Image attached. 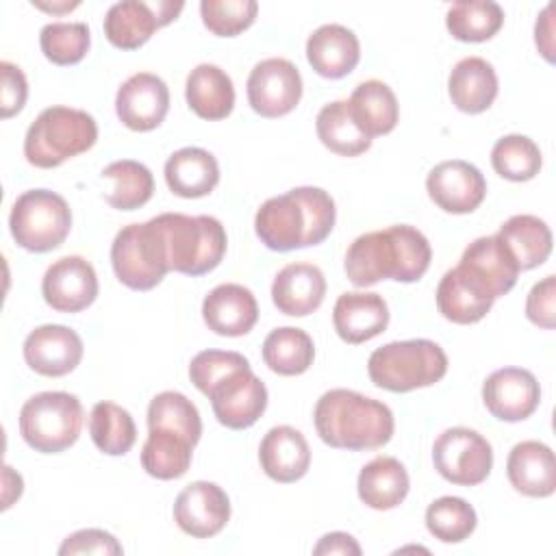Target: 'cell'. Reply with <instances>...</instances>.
Returning <instances> with one entry per match:
<instances>
[{
	"label": "cell",
	"instance_id": "46",
	"mask_svg": "<svg viewBox=\"0 0 556 556\" xmlns=\"http://www.w3.org/2000/svg\"><path fill=\"white\" fill-rule=\"evenodd\" d=\"M528 319L545 330H552L556 324V276L549 274L536 282L526 298Z\"/></svg>",
	"mask_w": 556,
	"mask_h": 556
},
{
	"label": "cell",
	"instance_id": "6",
	"mask_svg": "<svg viewBox=\"0 0 556 556\" xmlns=\"http://www.w3.org/2000/svg\"><path fill=\"white\" fill-rule=\"evenodd\" d=\"M367 374L384 391L408 393L439 382L447 374V356L430 339L391 341L371 352Z\"/></svg>",
	"mask_w": 556,
	"mask_h": 556
},
{
	"label": "cell",
	"instance_id": "11",
	"mask_svg": "<svg viewBox=\"0 0 556 556\" xmlns=\"http://www.w3.org/2000/svg\"><path fill=\"white\" fill-rule=\"evenodd\" d=\"M213 406L217 421L230 430H245L258 421L267 408L265 382L250 363L230 369L202 391Z\"/></svg>",
	"mask_w": 556,
	"mask_h": 556
},
{
	"label": "cell",
	"instance_id": "20",
	"mask_svg": "<svg viewBox=\"0 0 556 556\" xmlns=\"http://www.w3.org/2000/svg\"><path fill=\"white\" fill-rule=\"evenodd\" d=\"M458 267H463L493 300L506 295L517 285L519 276L513 254L497 235L471 241L465 248Z\"/></svg>",
	"mask_w": 556,
	"mask_h": 556
},
{
	"label": "cell",
	"instance_id": "29",
	"mask_svg": "<svg viewBox=\"0 0 556 556\" xmlns=\"http://www.w3.org/2000/svg\"><path fill=\"white\" fill-rule=\"evenodd\" d=\"M185 98L198 117L217 122L232 113L235 85L219 65L200 63L187 76Z\"/></svg>",
	"mask_w": 556,
	"mask_h": 556
},
{
	"label": "cell",
	"instance_id": "24",
	"mask_svg": "<svg viewBox=\"0 0 556 556\" xmlns=\"http://www.w3.org/2000/svg\"><path fill=\"white\" fill-rule=\"evenodd\" d=\"M258 460L271 480L289 484L306 476L311 467V447L300 430L291 426H274L261 441Z\"/></svg>",
	"mask_w": 556,
	"mask_h": 556
},
{
	"label": "cell",
	"instance_id": "15",
	"mask_svg": "<svg viewBox=\"0 0 556 556\" xmlns=\"http://www.w3.org/2000/svg\"><path fill=\"white\" fill-rule=\"evenodd\" d=\"M426 191L441 211L465 215L482 204L486 195V180L476 165L452 159L428 172Z\"/></svg>",
	"mask_w": 556,
	"mask_h": 556
},
{
	"label": "cell",
	"instance_id": "18",
	"mask_svg": "<svg viewBox=\"0 0 556 556\" xmlns=\"http://www.w3.org/2000/svg\"><path fill=\"white\" fill-rule=\"evenodd\" d=\"M482 402L500 421H523L539 408L541 387L532 371L502 367L484 380Z\"/></svg>",
	"mask_w": 556,
	"mask_h": 556
},
{
	"label": "cell",
	"instance_id": "36",
	"mask_svg": "<svg viewBox=\"0 0 556 556\" xmlns=\"http://www.w3.org/2000/svg\"><path fill=\"white\" fill-rule=\"evenodd\" d=\"M315 358V345L306 330L282 326L263 341V361L278 376H300Z\"/></svg>",
	"mask_w": 556,
	"mask_h": 556
},
{
	"label": "cell",
	"instance_id": "16",
	"mask_svg": "<svg viewBox=\"0 0 556 556\" xmlns=\"http://www.w3.org/2000/svg\"><path fill=\"white\" fill-rule=\"evenodd\" d=\"M41 293L46 304L59 313L85 311L98 298L96 269L83 256H63L46 269Z\"/></svg>",
	"mask_w": 556,
	"mask_h": 556
},
{
	"label": "cell",
	"instance_id": "27",
	"mask_svg": "<svg viewBox=\"0 0 556 556\" xmlns=\"http://www.w3.org/2000/svg\"><path fill=\"white\" fill-rule=\"evenodd\" d=\"M493 298L463 269L452 267L443 274L437 287V308L454 324H476L493 306Z\"/></svg>",
	"mask_w": 556,
	"mask_h": 556
},
{
	"label": "cell",
	"instance_id": "3",
	"mask_svg": "<svg viewBox=\"0 0 556 556\" xmlns=\"http://www.w3.org/2000/svg\"><path fill=\"white\" fill-rule=\"evenodd\" d=\"M319 439L337 450H378L387 445L395 430L391 408L374 397L350 389L326 391L313 413Z\"/></svg>",
	"mask_w": 556,
	"mask_h": 556
},
{
	"label": "cell",
	"instance_id": "26",
	"mask_svg": "<svg viewBox=\"0 0 556 556\" xmlns=\"http://www.w3.org/2000/svg\"><path fill=\"white\" fill-rule=\"evenodd\" d=\"M506 473L521 495L549 497L556 491L554 452L541 441L517 443L508 454Z\"/></svg>",
	"mask_w": 556,
	"mask_h": 556
},
{
	"label": "cell",
	"instance_id": "10",
	"mask_svg": "<svg viewBox=\"0 0 556 556\" xmlns=\"http://www.w3.org/2000/svg\"><path fill=\"white\" fill-rule=\"evenodd\" d=\"M434 469L452 484L476 486L493 469V447L476 430L456 426L443 430L432 445Z\"/></svg>",
	"mask_w": 556,
	"mask_h": 556
},
{
	"label": "cell",
	"instance_id": "50",
	"mask_svg": "<svg viewBox=\"0 0 556 556\" xmlns=\"http://www.w3.org/2000/svg\"><path fill=\"white\" fill-rule=\"evenodd\" d=\"M37 9L43 11H52V13H61V11H72L78 7V2H63V4H43V2H33Z\"/></svg>",
	"mask_w": 556,
	"mask_h": 556
},
{
	"label": "cell",
	"instance_id": "44",
	"mask_svg": "<svg viewBox=\"0 0 556 556\" xmlns=\"http://www.w3.org/2000/svg\"><path fill=\"white\" fill-rule=\"evenodd\" d=\"M258 4L254 0H202V24L217 37H237L256 20Z\"/></svg>",
	"mask_w": 556,
	"mask_h": 556
},
{
	"label": "cell",
	"instance_id": "12",
	"mask_svg": "<svg viewBox=\"0 0 556 556\" xmlns=\"http://www.w3.org/2000/svg\"><path fill=\"white\" fill-rule=\"evenodd\" d=\"M245 87L252 111L269 119L291 113L302 98V76L298 67L282 56L258 61Z\"/></svg>",
	"mask_w": 556,
	"mask_h": 556
},
{
	"label": "cell",
	"instance_id": "35",
	"mask_svg": "<svg viewBox=\"0 0 556 556\" xmlns=\"http://www.w3.org/2000/svg\"><path fill=\"white\" fill-rule=\"evenodd\" d=\"M102 178L111 182V187L104 191V200L117 211H135L154 193L152 172L132 159L109 163L102 169Z\"/></svg>",
	"mask_w": 556,
	"mask_h": 556
},
{
	"label": "cell",
	"instance_id": "47",
	"mask_svg": "<svg viewBox=\"0 0 556 556\" xmlns=\"http://www.w3.org/2000/svg\"><path fill=\"white\" fill-rule=\"evenodd\" d=\"M0 76H2L0 115H2V119H9L24 109L26 98H28V83H26L24 72L9 61L0 63Z\"/></svg>",
	"mask_w": 556,
	"mask_h": 556
},
{
	"label": "cell",
	"instance_id": "13",
	"mask_svg": "<svg viewBox=\"0 0 556 556\" xmlns=\"http://www.w3.org/2000/svg\"><path fill=\"white\" fill-rule=\"evenodd\" d=\"M182 7V2L169 0L115 2L104 17V35L109 43L119 50H137L154 35V30L174 22Z\"/></svg>",
	"mask_w": 556,
	"mask_h": 556
},
{
	"label": "cell",
	"instance_id": "19",
	"mask_svg": "<svg viewBox=\"0 0 556 556\" xmlns=\"http://www.w3.org/2000/svg\"><path fill=\"white\" fill-rule=\"evenodd\" d=\"M83 339L76 330L61 324H46L24 339L26 365L48 378H61L74 371L83 358Z\"/></svg>",
	"mask_w": 556,
	"mask_h": 556
},
{
	"label": "cell",
	"instance_id": "30",
	"mask_svg": "<svg viewBox=\"0 0 556 556\" xmlns=\"http://www.w3.org/2000/svg\"><path fill=\"white\" fill-rule=\"evenodd\" d=\"M165 182L180 198L208 195L219 182L217 159L204 148H180L165 161Z\"/></svg>",
	"mask_w": 556,
	"mask_h": 556
},
{
	"label": "cell",
	"instance_id": "4",
	"mask_svg": "<svg viewBox=\"0 0 556 556\" xmlns=\"http://www.w3.org/2000/svg\"><path fill=\"white\" fill-rule=\"evenodd\" d=\"M96 139L98 124L87 111L48 106L26 130L24 156L39 169H52L93 148Z\"/></svg>",
	"mask_w": 556,
	"mask_h": 556
},
{
	"label": "cell",
	"instance_id": "2",
	"mask_svg": "<svg viewBox=\"0 0 556 556\" xmlns=\"http://www.w3.org/2000/svg\"><path fill=\"white\" fill-rule=\"evenodd\" d=\"M334 200L321 187H295L261 204L254 230L274 252H291L321 243L334 228Z\"/></svg>",
	"mask_w": 556,
	"mask_h": 556
},
{
	"label": "cell",
	"instance_id": "22",
	"mask_svg": "<svg viewBox=\"0 0 556 556\" xmlns=\"http://www.w3.org/2000/svg\"><path fill=\"white\" fill-rule=\"evenodd\" d=\"M332 324L345 343L358 345L387 330L389 306L380 293L345 291L334 302Z\"/></svg>",
	"mask_w": 556,
	"mask_h": 556
},
{
	"label": "cell",
	"instance_id": "8",
	"mask_svg": "<svg viewBox=\"0 0 556 556\" xmlns=\"http://www.w3.org/2000/svg\"><path fill=\"white\" fill-rule=\"evenodd\" d=\"M111 265L122 285L132 291L154 289L169 271L167 248L156 219L124 226L111 245Z\"/></svg>",
	"mask_w": 556,
	"mask_h": 556
},
{
	"label": "cell",
	"instance_id": "23",
	"mask_svg": "<svg viewBox=\"0 0 556 556\" xmlns=\"http://www.w3.org/2000/svg\"><path fill=\"white\" fill-rule=\"evenodd\" d=\"M326 295L324 271L313 263H289L271 282L274 306L291 317H306L317 311Z\"/></svg>",
	"mask_w": 556,
	"mask_h": 556
},
{
	"label": "cell",
	"instance_id": "9",
	"mask_svg": "<svg viewBox=\"0 0 556 556\" xmlns=\"http://www.w3.org/2000/svg\"><path fill=\"white\" fill-rule=\"evenodd\" d=\"M9 228L20 248L28 252H50L67 239L72 230V211L59 193L50 189H30L13 202Z\"/></svg>",
	"mask_w": 556,
	"mask_h": 556
},
{
	"label": "cell",
	"instance_id": "39",
	"mask_svg": "<svg viewBox=\"0 0 556 556\" xmlns=\"http://www.w3.org/2000/svg\"><path fill=\"white\" fill-rule=\"evenodd\" d=\"M89 434L100 452L124 456L137 441V426L126 408L113 402H98L89 415Z\"/></svg>",
	"mask_w": 556,
	"mask_h": 556
},
{
	"label": "cell",
	"instance_id": "14",
	"mask_svg": "<svg viewBox=\"0 0 556 556\" xmlns=\"http://www.w3.org/2000/svg\"><path fill=\"white\" fill-rule=\"evenodd\" d=\"M230 519V500L226 491L208 480L187 484L174 502L176 526L193 539H211L224 530Z\"/></svg>",
	"mask_w": 556,
	"mask_h": 556
},
{
	"label": "cell",
	"instance_id": "25",
	"mask_svg": "<svg viewBox=\"0 0 556 556\" xmlns=\"http://www.w3.org/2000/svg\"><path fill=\"white\" fill-rule=\"evenodd\" d=\"M306 59L324 78H343L361 61L358 37L341 24H324L306 39Z\"/></svg>",
	"mask_w": 556,
	"mask_h": 556
},
{
	"label": "cell",
	"instance_id": "40",
	"mask_svg": "<svg viewBox=\"0 0 556 556\" xmlns=\"http://www.w3.org/2000/svg\"><path fill=\"white\" fill-rule=\"evenodd\" d=\"M148 430H169L185 437L191 445H198L202 419L187 395L178 391H163L154 395L148 406Z\"/></svg>",
	"mask_w": 556,
	"mask_h": 556
},
{
	"label": "cell",
	"instance_id": "49",
	"mask_svg": "<svg viewBox=\"0 0 556 556\" xmlns=\"http://www.w3.org/2000/svg\"><path fill=\"white\" fill-rule=\"evenodd\" d=\"M552 13H554V4H547L539 20H536V26H534V41H536V48L539 52L545 56V61L554 63V20H552Z\"/></svg>",
	"mask_w": 556,
	"mask_h": 556
},
{
	"label": "cell",
	"instance_id": "1",
	"mask_svg": "<svg viewBox=\"0 0 556 556\" xmlns=\"http://www.w3.org/2000/svg\"><path fill=\"white\" fill-rule=\"evenodd\" d=\"M432 261V248L421 230L395 224L356 237L345 252V274L354 287H371L380 280L415 282Z\"/></svg>",
	"mask_w": 556,
	"mask_h": 556
},
{
	"label": "cell",
	"instance_id": "28",
	"mask_svg": "<svg viewBox=\"0 0 556 556\" xmlns=\"http://www.w3.org/2000/svg\"><path fill=\"white\" fill-rule=\"evenodd\" d=\"M447 93L458 111L482 113L497 98V74L482 56H465L450 72Z\"/></svg>",
	"mask_w": 556,
	"mask_h": 556
},
{
	"label": "cell",
	"instance_id": "31",
	"mask_svg": "<svg viewBox=\"0 0 556 556\" xmlns=\"http://www.w3.org/2000/svg\"><path fill=\"white\" fill-rule=\"evenodd\" d=\"M358 497L374 510H391L404 502L410 489L406 467L393 456H376L369 460L356 480Z\"/></svg>",
	"mask_w": 556,
	"mask_h": 556
},
{
	"label": "cell",
	"instance_id": "38",
	"mask_svg": "<svg viewBox=\"0 0 556 556\" xmlns=\"http://www.w3.org/2000/svg\"><path fill=\"white\" fill-rule=\"evenodd\" d=\"M504 24V9L491 0H460L447 9L445 26L458 41L480 43L491 39Z\"/></svg>",
	"mask_w": 556,
	"mask_h": 556
},
{
	"label": "cell",
	"instance_id": "32",
	"mask_svg": "<svg viewBox=\"0 0 556 556\" xmlns=\"http://www.w3.org/2000/svg\"><path fill=\"white\" fill-rule=\"evenodd\" d=\"M495 235L513 254L519 271L543 265L552 252V230L536 215H513Z\"/></svg>",
	"mask_w": 556,
	"mask_h": 556
},
{
	"label": "cell",
	"instance_id": "7",
	"mask_svg": "<svg viewBox=\"0 0 556 556\" xmlns=\"http://www.w3.org/2000/svg\"><path fill=\"white\" fill-rule=\"evenodd\" d=\"M83 428V404L65 391L28 397L20 410V434L41 454H59L76 443Z\"/></svg>",
	"mask_w": 556,
	"mask_h": 556
},
{
	"label": "cell",
	"instance_id": "42",
	"mask_svg": "<svg viewBox=\"0 0 556 556\" xmlns=\"http://www.w3.org/2000/svg\"><path fill=\"white\" fill-rule=\"evenodd\" d=\"M493 169L513 182L530 180L539 174L543 159L539 146L526 135H504L491 150Z\"/></svg>",
	"mask_w": 556,
	"mask_h": 556
},
{
	"label": "cell",
	"instance_id": "5",
	"mask_svg": "<svg viewBox=\"0 0 556 556\" xmlns=\"http://www.w3.org/2000/svg\"><path fill=\"white\" fill-rule=\"evenodd\" d=\"M154 219L165 239L169 271L202 276L222 263L228 239L217 217L161 213Z\"/></svg>",
	"mask_w": 556,
	"mask_h": 556
},
{
	"label": "cell",
	"instance_id": "48",
	"mask_svg": "<svg viewBox=\"0 0 556 556\" xmlns=\"http://www.w3.org/2000/svg\"><path fill=\"white\" fill-rule=\"evenodd\" d=\"M313 554H317V556H321V554H348V556L352 554V556H358L361 545L348 532H330V534H324L319 539V543L313 547Z\"/></svg>",
	"mask_w": 556,
	"mask_h": 556
},
{
	"label": "cell",
	"instance_id": "37",
	"mask_svg": "<svg viewBox=\"0 0 556 556\" xmlns=\"http://www.w3.org/2000/svg\"><path fill=\"white\" fill-rule=\"evenodd\" d=\"M193 447L176 432L150 430L141 447V467L156 480H176L187 473Z\"/></svg>",
	"mask_w": 556,
	"mask_h": 556
},
{
	"label": "cell",
	"instance_id": "45",
	"mask_svg": "<svg viewBox=\"0 0 556 556\" xmlns=\"http://www.w3.org/2000/svg\"><path fill=\"white\" fill-rule=\"evenodd\" d=\"M122 552L124 549L117 543V539L111 532L100 530V528L78 530V532L70 534L59 547L61 556H74V554H104V556L111 554V556H117Z\"/></svg>",
	"mask_w": 556,
	"mask_h": 556
},
{
	"label": "cell",
	"instance_id": "33",
	"mask_svg": "<svg viewBox=\"0 0 556 556\" xmlns=\"http://www.w3.org/2000/svg\"><path fill=\"white\" fill-rule=\"evenodd\" d=\"M350 109L367 137L389 135L400 119V104L393 89L382 80H363L350 96Z\"/></svg>",
	"mask_w": 556,
	"mask_h": 556
},
{
	"label": "cell",
	"instance_id": "21",
	"mask_svg": "<svg viewBox=\"0 0 556 556\" xmlns=\"http://www.w3.org/2000/svg\"><path fill=\"white\" fill-rule=\"evenodd\" d=\"M202 317L208 330L222 337H243L258 319L254 293L237 282H224L208 291L202 302Z\"/></svg>",
	"mask_w": 556,
	"mask_h": 556
},
{
	"label": "cell",
	"instance_id": "34",
	"mask_svg": "<svg viewBox=\"0 0 556 556\" xmlns=\"http://www.w3.org/2000/svg\"><path fill=\"white\" fill-rule=\"evenodd\" d=\"M315 128L319 141L339 156H358L371 146V137L358 126L348 100H334L321 106Z\"/></svg>",
	"mask_w": 556,
	"mask_h": 556
},
{
	"label": "cell",
	"instance_id": "17",
	"mask_svg": "<svg viewBox=\"0 0 556 556\" xmlns=\"http://www.w3.org/2000/svg\"><path fill=\"white\" fill-rule=\"evenodd\" d=\"M169 111V89L163 78L150 72H137L122 83L115 96V113L119 122L137 132L161 126Z\"/></svg>",
	"mask_w": 556,
	"mask_h": 556
},
{
	"label": "cell",
	"instance_id": "41",
	"mask_svg": "<svg viewBox=\"0 0 556 556\" xmlns=\"http://www.w3.org/2000/svg\"><path fill=\"white\" fill-rule=\"evenodd\" d=\"M478 515L469 502L443 495L426 508V528L441 543H460L473 534Z\"/></svg>",
	"mask_w": 556,
	"mask_h": 556
},
{
	"label": "cell",
	"instance_id": "43",
	"mask_svg": "<svg viewBox=\"0 0 556 556\" xmlns=\"http://www.w3.org/2000/svg\"><path fill=\"white\" fill-rule=\"evenodd\" d=\"M91 43L87 24L83 22H52L39 33L43 56L54 65H76L85 59Z\"/></svg>",
	"mask_w": 556,
	"mask_h": 556
}]
</instances>
